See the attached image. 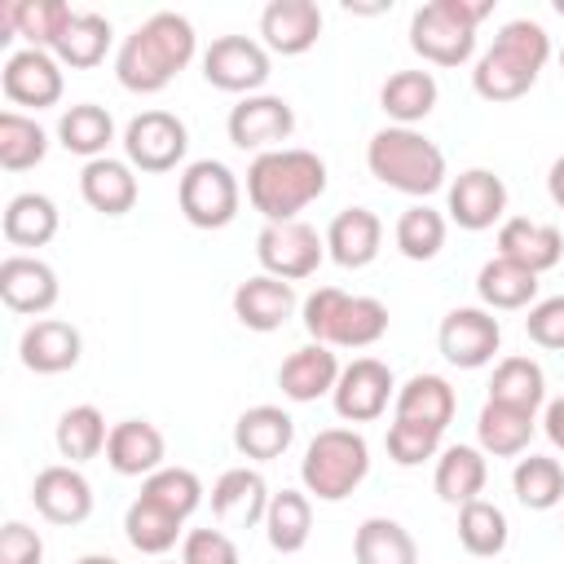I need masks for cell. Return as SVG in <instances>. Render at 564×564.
Returning a JSON list of instances; mask_svg holds the SVG:
<instances>
[{"mask_svg":"<svg viewBox=\"0 0 564 564\" xmlns=\"http://www.w3.org/2000/svg\"><path fill=\"white\" fill-rule=\"evenodd\" d=\"M189 57H194V22L185 13L159 9L119 44L115 75L128 93H163L172 75L185 70Z\"/></svg>","mask_w":564,"mask_h":564,"instance_id":"6da1fadb","label":"cell"},{"mask_svg":"<svg viewBox=\"0 0 564 564\" xmlns=\"http://www.w3.org/2000/svg\"><path fill=\"white\" fill-rule=\"evenodd\" d=\"M326 194V163L313 150L282 145L269 154H256L247 167V198L264 216V225L300 220V212Z\"/></svg>","mask_w":564,"mask_h":564,"instance_id":"7a4b0ae2","label":"cell"},{"mask_svg":"<svg viewBox=\"0 0 564 564\" xmlns=\"http://www.w3.org/2000/svg\"><path fill=\"white\" fill-rule=\"evenodd\" d=\"M546 57H551L546 26L533 18H511L498 26L494 44L480 53V62L471 70V88L485 101H516L538 84Z\"/></svg>","mask_w":564,"mask_h":564,"instance_id":"3957f363","label":"cell"},{"mask_svg":"<svg viewBox=\"0 0 564 564\" xmlns=\"http://www.w3.org/2000/svg\"><path fill=\"white\" fill-rule=\"evenodd\" d=\"M366 167L375 181H383L388 189L427 198L445 185V154L436 141H427L414 128H379L366 145Z\"/></svg>","mask_w":564,"mask_h":564,"instance_id":"277c9868","label":"cell"},{"mask_svg":"<svg viewBox=\"0 0 564 564\" xmlns=\"http://www.w3.org/2000/svg\"><path fill=\"white\" fill-rule=\"evenodd\" d=\"M304 330L313 344H326V348H370L388 335V304L375 295L317 286L304 300Z\"/></svg>","mask_w":564,"mask_h":564,"instance_id":"5b68a950","label":"cell"},{"mask_svg":"<svg viewBox=\"0 0 564 564\" xmlns=\"http://www.w3.org/2000/svg\"><path fill=\"white\" fill-rule=\"evenodd\" d=\"M489 9V0H427L410 13V48L432 66H463Z\"/></svg>","mask_w":564,"mask_h":564,"instance_id":"8992f818","label":"cell"},{"mask_svg":"<svg viewBox=\"0 0 564 564\" xmlns=\"http://www.w3.org/2000/svg\"><path fill=\"white\" fill-rule=\"evenodd\" d=\"M366 471H370V449H366V436L352 427H322L308 441L304 463H300L304 494H313L322 502L348 498L366 480Z\"/></svg>","mask_w":564,"mask_h":564,"instance_id":"52a82bcc","label":"cell"},{"mask_svg":"<svg viewBox=\"0 0 564 564\" xmlns=\"http://www.w3.org/2000/svg\"><path fill=\"white\" fill-rule=\"evenodd\" d=\"M238 176L216 159H198L181 172L176 203L194 229H225L238 216Z\"/></svg>","mask_w":564,"mask_h":564,"instance_id":"ba28073f","label":"cell"},{"mask_svg":"<svg viewBox=\"0 0 564 564\" xmlns=\"http://www.w3.org/2000/svg\"><path fill=\"white\" fill-rule=\"evenodd\" d=\"M256 256H260V264H264L269 278L300 282V278L317 273V264L326 256V238L313 225H304V220H278V225H264L260 229Z\"/></svg>","mask_w":564,"mask_h":564,"instance_id":"9c48e42d","label":"cell"},{"mask_svg":"<svg viewBox=\"0 0 564 564\" xmlns=\"http://www.w3.org/2000/svg\"><path fill=\"white\" fill-rule=\"evenodd\" d=\"M203 79L220 93L251 97L269 79V48L251 35H216L203 53Z\"/></svg>","mask_w":564,"mask_h":564,"instance_id":"30bf717a","label":"cell"},{"mask_svg":"<svg viewBox=\"0 0 564 564\" xmlns=\"http://www.w3.org/2000/svg\"><path fill=\"white\" fill-rule=\"evenodd\" d=\"M189 150V132L172 110H141L123 128V154L141 172H172Z\"/></svg>","mask_w":564,"mask_h":564,"instance_id":"8fae6325","label":"cell"},{"mask_svg":"<svg viewBox=\"0 0 564 564\" xmlns=\"http://www.w3.org/2000/svg\"><path fill=\"white\" fill-rule=\"evenodd\" d=\"M436 344H441V357L458 370H480L494 361L498 344H502V326L489 308H449L441 317V330H436Z\"/></svg>","mask_w":564,"mask_h":564,"instance_id":"7c38bea8","label":"cell"},{"mask_svg":"<svg viewBox=\"0 0 564 564\" xmlns=\"http://www.w3.org/2000/svg\"><path fill=\"white\" fill-rule=\"evenodd\" d=\"M229 141L238 150H256V154H269V150H282V141L295 132V110L286 97H273V93H251L242 97L229 119Z\"/></svg>","mask_w":564,"mask_h":564,"instance_id":"4fadbf2b","label":"cell"},{"mask_svg":"<svg viewBox=\"0 0 564 564\" xmlns=\"http://www.w3.org/2000/svg\"><path fill=\"white\" fill-rule=\"evenodd\" d=\"M330 397H335V414L344 423H370L388 410V401L397 397V383H392V370L379 357H352L339 370Z\"/></svg>","mask_w":564,"mask_h":564,"instance_id":"5bb4252c","label":"cell"},{"mask_svg":"<svg viewBox=\"0 0 564 564\" xmlns=\"http://www.w3.org/2000/svg\"><path fill=\"white\" fill-rule=\"evenodd\" d=\"M445 212H449V220L458 229H471V234L494 229L502 220V212H507V185H502V176L489 172V167L458 172L454 185H449V207Z\"/></svg>","mask_w":564,"mask_h":564,"instance_id":"9a60e30c","label":"cell"},{"mask_svg":"<svg viewBox=\"0 0 564 564\" xmlns=\"http://www.w3.org/2000/svg\"><path fill=\"white\" fill-rule=\"evenodd\" d=\"M0 84H4V97L18 101V106H57L62 101V66L53 53L44 48H18L4 57V70H0Z\"/></svg>","mask_w":564,"mask_h":564,"instance_id":"2e32d148","label":"cell"},{"mask_svg":"<svg viewBox=\"0 0 564 564\" xmlns=\"http://www.w3.org/2000/svg\"><path fill=\"white\" fill-rule=\"evenodd\" d=\"M31 502L48 524H84L93 516V485L84 480L79 467L70 463H53L35 476L31 485Z\"/></svg>","mask_w":564,"mask_h":564,"instance_id":"e0dca14e","label":"cell"},{"mask_svg":"<svg viewBox=\"0 0 564 564\" xmlns=\"http://www.w3.org/2000/svg\"><path fill=\"white\" fill-rule=\"evenodd\" d=\"M269 498L273 494H269V485H264V476L256 467H229L212 485V516H216V524L225 533L229 529H251V524L264 520Z\"/></svg>","mask_w":564,"mask_h":564,"instance_id":"ac0fdd59","label":"cell"},{"mask_svg":"<svg viewBox=\"0 0 564 564\" xmlns=\"http://www.w3.org/2000/svg\"><path fill=\"white\" fill-rule=\"evenodd\" d=\"M79 352H84V335L70 322H62V317H35L22 330V339H18V357L35 375L75 370L79 366Z\"/></svg>","mask_w":564,"mask_h":564,"instance_id":"d6986e66","label":"cell"},{"mask_svg":"<svg viewBox=\"0 0 564 564\" xmlns=\"http://www.w3.org/2000/svg\"><path fill=\"white\" fill-rule=\"evenodd\" d=\"M0 300L13 313L40 317L57 304V273L40 256H4L0 260Z\"/></svg>","mask_w":564,"mask_h":564,"instance_id":"ffe728a7","label":"cell"},{"mask_svg":"<svg viewBox=\"0 0 564 564\" xmlns=\"http://www.w3.org/2000/svg\"><path fill=\"white\" fill-rule=\"evenodd\" d=\"M260 35H264V48L282 57H300L322 35V9L313 0H269L260 13Z\"/></svg>","mask_w":564,"mask_h":564,"instance_id":"44dd1931","label":"cell"},{"mask_svg":"<svg viewBox=\"0 0 564 564\" xmlns=\"http://www.w3.org/2000/svg\"><path fill=\"white\" fill-rule=\"evenodd\" d=\"M70 18H75V9L62 4V0H4L0 4V44L22 35L26 48H44L48 53L62 40Z\"/></svg>","mask_w":564,"mask_h":564,"instance_id":"7402d4cb","label":"cell"},{"mask_svg":"<svg viewBox=\"0 0 564 564\" xmlns=\"http://www.w3.org/2000/svg\"><path fill=\"white\" fill-rule=\"evenodd\" d=\"M498 256L516 260L529 273H546L560 264L564 256V234L546 220H529V216H511L498 225Z\"/></svg>","mask_w":564,"mask_h":564,"instance_id":"603a6c76","label":"cell"},{"mask_svg":"<svg viewBox=\"0 0 564 564\" xmlns=\"http://www.w3.org/2000/svg\"><path fill=\"white\" fill-rule=\"evenodd\" d=\"M295 313V286L282 282V278H269V273H256L247 282L234 286V317L247 326V330H278L286 326V317Z\"/></svg>","mask_w":564,"mask_h":564,"instance_id":"cb8c5ba5","label":"cell"},{"mask_svg":"<svg viewBox=\"0 0 564 564\" xmlns=\"http://www.w3.org/2000/svg\"><path fill=\"white\" fill-rule=\"evenodd\" d=\"M295 441V419L282 405H251L234 423V449L251 463H273L291 449Z\"/></svg>","mask_w":564,"mask_h":564,"instance_id":"d4e9b609","label":"cell"},{"mask_svg":"<svg viewBox=\"0 0 564 564\" xmlns=\"http://www.w3.org/2000/svg\"><path fill=\"white\" fill-rule=\"evenodd\" d=\"M163 454H167V441L150 419H123L110 427L106 463L119 476H154L163 467Z\"/></svg>","mask_w":564,"mask_h":564,"instance_id":"484cf974","label":"cell"},{"mask_svg":"<svg viewBox=\"0 0 564 564\" xmlns=\"http://www.w3.org/2000/svg\"><path fill=\"white\" fill-rule=\"evenodd\" d=\"M379 242H383V225L370 207H344L326 229V256L339 269H366L379 256Z\"/></svg>","mask_w":564,"mask_h":564,"instance_id":"4316f807","label":"cell"},{"mask_svg":"<svg viewBox=\"0 0 564 564\" xmlns=\"http://www.w3.org/2000/svg\"><path fill=\"white\" fill-rule=\"evenodd\" d=\"M79 194H84V203H88L93 212H101V216H123V212L137 207V176H132V167H128L123 159L101 154V159L84 163V172H79Z\"/></svg>","mask_w":564,"mask_h":564,"instance_id":"83f0119b","label":"cell"},{"mask_svg":"<svg viewBox=\"0 0 564 564\" xmlns=\"http://www.w3.org/2000/svg\"><path fill=\"white\" fill-rule=\"evenodd\" d=\"M335 379H339V361L326 344H304L278 366V388L291 401H317L322 392H335Z\"/></svg>","mask_w":564,"mask_h":564,"instance_id":"f1b7e54d","label":"cell"},{"mask_svg":"<svg viewBox=\"0 0 564 564\" xmlns=\"http://www.w3.org/2000/svg\"><path fill=\"white\" fill-rule=\"evenodd\" d=\"M436 75L432 70H392L379 88V106L388 119H397V128H410L419 119H427L436 110Z\"/></svg>","mask_w":564,"mask_h":564,"instance_id":"f546056e","label":"cell"},{"mask_svg":"<svg viewBox=\"0 0 564 564\" xmlns=\"http://www.w3.org/2000/svg\"><path fill=\"white\" fill-rule=\"evenodd\" d=\"M352 560L357 564H419V546L401 520L370 516L352 533Z\"/></svg>","mask_w":564,"mask_h":564,"instance_id":"4dcf8cb0","label":"cell"},{"mask_svg":"<svg viewBox=\"0 0 564 564\" xmlns=\"http://www.w3.org/2000/svg\"><path fill=\"white\" fill-rule=\"evenodd\" d=\"M485 480H489V467H485V454H480L476 445H449V449H441V458H436V476H432L441 502L463 507V502L480 498Z\"/></svg>","mask_w":564,"mask_h":564,"instance_id":"1f68e13d","label":"cell"},{"mask_svg":"<svg viewBox=\"0 0 564 564\" xmlns=\"http://www.w3.org/2000/svg\"><path fill=\"white\" fill-rule=\"evenodd\" d=\"M454 405H458L454 388L441 375H414L397 388V419H410V423H423V427H436V432L449 427Z\"/></svg>","mask_w":564,"mask_h":564,"instance_id":"d6a6232c","label":"cell"},{"mask_svg":"<svg viewBox=\"0 0 564 564\" xmlns=\"http://www.w3.org/2000/svg\"><path fill=\"white\" fill-rule=\"evenodd\" d=\"M0 229L13 247H44L57 234V203L48 194H35V189L13 194L9 207H4Z\"/></svg>","mask_w":564,"mask_h":564,"instance_id":"836d02e7","label":"cell"},{"mask_svg":"<svg viewBox=\"0 0 564 564\" xmlns=\"http://www.w3.org/2000/svg\"><path fill=\"white\" fill-rule=\"evenodd\" d=\"M476 436H480V449L485 454L516 458V454H524V445L533 436V414L529 410H516V405H502V401H485L480 405V419H476Z\"/></svg>","mask_w":564,"mask_h":564,"instance_id":"e575fe53","label":"cell"},{"mask_svg":"<svg viewBox=\"0 0 564 564\" xmlns=\"http://www.w3.org/2000/svg\"><path fill=\"white\" fill-rule=\"evenodd\" d=\"M313 533V502L308 494L300 489H278L269 498V511H264V538L273 551L282 555H295Z\"/></svg>","mask_w":564,"mask_h":564,"instance_id":"d590c367","label":"cell"},{"mask_svg":"<svg viewBox=\"0 0 564 564\" xmlns=\"http://www.w3.org/2000/svg\"><path fill=\"white\" fill-rule=\"evenodd\" d=\"M106 441H110V427L97 405H70V410H62V419L53 427V445L70 467L97 458L106 449Z\"/></svg>","mask_w":564,"mask_h":564,"instance_id":"8d00e7d4","label":"cell"},{"mask_svg":"<svg viewBox=\"0 0 564 564\" xmlns=\"http://www.w3.org/2000/svg\"><path fill=\"white\" fill-rule=\"evenodd\" d=\"M57 137H62V145H66L70 154H84V159L93 163V159H101L106 145L115 141V119H110L106 106L79 101V106H70V110L57 119Z\"/></svg>","mask_w":564,"mask_h":564,"instance_id":"74e56055","label":"cell"},{"mask_svg":"<svg viewBox=\"0 0 564 564\" xmlns=\"http://www.w3.org/2000/svg\"><path fill=\"white\" fill-rule=\"evenodd\" d=\"M476 291H480V300H485L489 308H524V304H533V295H538V273L520 269V264L507 260V256H494V260L480 264Z\"/></svg>","mask_w":564,"mask_h":564,"instance_id":"f35d334b","label":"cell"},{"mask_svg":"<svg viewBox=\"0 0 564 564\" xmlns=\"http://www.w3.org/2000/svg\"><path fill=\"white\" fill-rule=\"evenodd\" d=\"M181 516H172L167 507H159V502H150V498H132L128 502V511H123V533H128V542L141 551V555H163V551H172L176 546V538H181Z\"/></svg>","mask_w":564,"mask_h":564,"instance_id":"ab89813d","label":"cell"},{"mask_svg":"<svg viewBox=\"0 0 564 564\" xmlns=\"http://www.w3.org/2000/svg\"><path fill=\"white\" fill-rule=\"evenodd\" d=\"M546 397V379H542V366L533 357H502L494 366V379H489V401H502V405H516V410H538Z\"/></svg>","mask_w":564,"mask_h":564,"instance_id":"60d3db41","label":"cell"},{"mask_svg":"<svg viewBox=\"0 0 564 564\" xmlns=\"http://www.w3.org/2000/svg\"><path fill=\"white\" fill-rule=\"evenodd\" d=\"M458 542L476 560L502 555V546H507V516H502V507H494L485 498L463 502L458 507Z\"/></svg>","mask_w":564,"mask_h":564,"instance_id":"b9f144b4","label":"cell"},{"mask_svg":"<svg viewBox=\"0 0 564 564\" xmlns=\"http://www.w3.org/2000/svg\"><path fill=\"white\" fill-rule=\"evenodd\" d=\"M511 489H516L520 507H529V511H551V507L564 502V467H560L555 458H546V454H529V458L516 463Z\"/></svg>","mask_w":564,"mask_h":564,"instance_id":"7bdbcfd3","label":"cell"},{"mask_svg":"<svg viewBox=\"0 0 564 564\" xmlns=\"http://www.w3.org/2000/svg\"><path fill=\"white\" fill-rule=\"evenodd\" d=\"M392 238H397V251H401L405 260H414V264L436 260L441 247H445V216H441L436 207H427V203H414V207H405V212L397 216Z\"/></svg>","mask_w":564,"mask_h":564,"instance_id":"ee69618b","label":"cell"},{"mask_svg":"<svg viewBox=\"0 0 564 564\" xmlns=\"http://www.w3.org/2000/svg\"><path fill=\"white\" fill-rule=\"evenodd\" d=\"M106 48H110V18H101V13H75V18L66 22L62 40L53 44L57 62L79 66V70L97 66V62L106 57Z\"/></svg>","mask_w":564,"mask_h":564,"instance_id":"f6af8a7d","label":"cell"},{"mask_svg":"<svg viewBox=\"0 0 564 564\" xmlns=\"http://www.w3.org/2000/svg\"><path fill=\"white\" fill-rule=\"evenodd\" d=\"M44 154H48V132L26 115L4 110L0 115V167L26 172V167L44 163Z\"/></svg>","mask_w":564,"mask_h":564,"instance_id":"bcb514c9","label":"cell"},{"mask_svg":"<svg viewBox=\"0 0 564 564\" xmlns=\"http://www.w3.org/2000/svg\"><path fill=\"white\" fill-rule=\"evenodd\" d=\"M141 498H150V502H159V507H167L172 516L185 520L203 502V480L189 467H159L154 476L141 480Z\"/></svg>","mask_w":564,"mask_h":564,"instance_id":"7dc6e473","label":"cell"},{"mask_svg":"<svg viewBox=\"0 0 564 564\" xmlns=\"http://www.w3.org/2000/svg\"><path fill=\"white\" fill-rule=\"evenodd\" d=\"M441 445V432L436 427H423V423H410V419H392L388 427V458L397 467H419L423 458H432Z\"/></svg>","mask_w":564,"mask_h":564,"instance_id":"c3c4849f","label":"cell"},{"mask_svg":"<svg viewBox=\"0 0 564 564\" xmlns=\"http://www.w3.org/2000/svg\"><path fill=\"white\" fill-rule=\"evenodd\" d=\"M181 564H238V542L220 524L189 529L181 542Z\"/></svg>","mask_w":564,"mask_h":564,"instance_id":"681fc988","label":"cell"},{"mask_svg":"<svg viewBox=\"0 0 564 564\" xmlns=\"http://www.w3.org/2000/svg\"><path fill=\"white\" fill-rule=\"evenodd\" d=\"M524 335L538 344V348H551V352H564V295H551V300H538L524 317Z\"/></svg>","mask_w":564,"mask_h":564,"instance_id":"f907efd6","label":"cell"},{"mask_svg":"<svg viewBox=\"0 0 564 564\" xmlns=\"http://www.w3.org/2000/svg\"><path fill=\"white\" fill-rule=\"evenodd\" d=\"M44 560V542L31 524L22 520H9L0 529V564H40Z\"/></svg>","mask_w":564,"mask_h":564,"instance_id":"816d5d0a","label":"cell"},{"mask_svg":"<svg viewBox=\"0 0 564 564\" xmlns=\"http://www.w3.org/2000/svg\"><path fill=\"white\" fill-rule=\"evenodd\" d=\"M542 427H546L551 445H555V449H564V397H555V401L546 405V419H542Z\"/></svg>","mask_w":564,"mask_h":564,"instance_id":"f5cc1de1","label":"cell"},{"mask_svg":"<svg viewBox=\"0 0 564 564\" xmlns=\"http://www.w3.org/2000/svg\"><path fill=\"white\" fill-rule=\"evenodd\" d=\"M546 194H551V203L564 212V154L551 163V172H546Z\"/></svg>","mask_w":564,"mask_h":564,"instance_id":"db71d44e","label":"cell"},{"mask_svg":"<svg viewBox=\"0 0 564 564\" xmlns=\"http://www.w3.org/2000/svg\"><path fill=\"white\" fill-rule=\"evenodd\" d=\"M75 564H119V560L115 555H79Z\"/></svg>","mask_w":564,"mask_h":564,"instance_id":"11a10c76","label":"cell"},{"mask_svg":"<svg viewBox=\"0 0 564 564\" xmlns=\"http://www.w3.org/2000/svg\"><path fill=\"white\" fill-rule=\"evenodd\" d=\"M555 13H564V0H555Z\"/></svg>","mask_w":564,"mask_h":564,"instance_id":"9f6ffc18","label":"cell"},{"mask_svg":"<svg viewBox=\"0 0 564 564\" xmlns=\"http://www.w3.org/2000/svg\"><path fill=\"white\" fill-rule=\"evenodd\" d=\"M560 66H564V48H560Z\"/></svg>","mask_w":564,"mask_h":564,"instance_id":"6f0895ef","label":"cell"},{"mask_svg":"<svg viewBox=\"0 0 564 564\" xmlns=\"http://www.w3.org/2000/svg\"><path fill=\"white\" fill-rule=\"evenodd\" d=\"M163 564H172V560H163Z\"/></svg>","mask_w":564,"mask_h":564,"instance_id":"680465c9","label":"cell"}]
</instances>
